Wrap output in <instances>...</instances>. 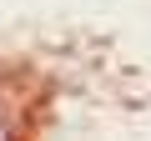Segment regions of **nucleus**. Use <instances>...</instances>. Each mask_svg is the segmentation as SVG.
<instances>
[{
	"mask_svg": "<svg viewBox=\"0 0 151 141\" xmlns=\"http://www.w3.org/2000/svg\"><path fill=\"white\" fill-rule=\"evenodd\" d=\"M0 141H10V126H5V111H0Z\"/></svg>",
	"mask_w": 151,
	"mask_h": 141,
	"instance_id": "obj_1",
	"label": "nucleus"
}]
</instances>
